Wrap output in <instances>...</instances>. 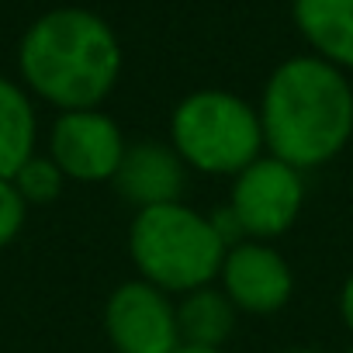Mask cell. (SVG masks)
Masks as SVG:
<instances>
[{
	"instance_id": "6da1fadb",
	"label": "cell",
	"mask_w": 353,
	"mask_h": 353,
	"mask_svg": "<svg viewBox=\"0 0 353 353\" xmlns=\"http://www.w3.org/2000/svg\"><path fill=\"white\" fill-rule=\"evenodd\" d=\"M260 125L274 159L294 170L319 166L353 135V90L322 56L288 59L267 83Z\"/></svg>"
},
{
	"instance_id": "7a4b0ae2",
	"label": "cell",
	"mask_w": 353,
	"mask_h": 353,
	"mask_svg": "<svg viewBox=\"0 0 353 353\" xmlns=\"http://www.w3.org/2000/svg\"><path fill=\"white\" fill-rule=\"evenodd\" d=\"M121 70L114 32L90 11L63 8L39 18L21 39V73L52 104L90 111L101 104Z\"/></svg>"
},
{
	"instance_id": "3957f363",
	"label": "cell",
	"mask_w": 353,
	"mask_h": 353,
	"mask_svg": "<svg viewBox=\"0 0 353 353\" xmlns=\"http://www.w3.org/2000/svg\"><path fill=\"white\" fill-rule=\"evenodd\" d=\"M132 256L152 288L198 291L222 270L225 243L198 212L184 205H159L135 219Z\"/></svg>"
},
{
	"instance_id": "277c9868",
	"label": "cell",
	"mask_w": 353,
	"mask_h": 353,
	"mask_svg": "<svg viewBox=\"0 0 353 353\" xmlns=\"http://www.w3.org/2000/svg\"><path fill=\"white\" fill-rule=\"evenodd\" d=\"M173 142L181 159L205 173H243L260 159L263 125L246 101L225 90H201L173 111Z\"/></svg>"
},
{
	"instance_id": "5b68a950",
	"label": "cell",
	"mask_w": 353,
	"mask_h": 353,
	"mask_svg": "<svg viewBox=\"0 0 353 353\" xmlns=\"http://www.w3.org/2000/svg\"><path fill=\"white\" fill-rule=\"evenodd\" d=\"M232 215L250 236H281L301 208V176L294 166L267 156L250 163L232 191Z\"/></svg>"
},
{
	"instance_id": "8992f818",
	"label": "cell",
	"mask_w": 353,
	"mask_h": 353,
	"mask_svg": "<svg viewBox=\"0 0 353 353\" xmlns=\"http://www.w3.org/2000/svg\"><path fill=\"white\" fill-rule=\"evenodd\" d=\"M108 336L118 353H176L181 350V329L176 312L166 305L163 291L142 281L121 284L104 312Z\"/></svg>"
},
{
	"instance_id": "52a82bcc",
	"label": "cell",
	"mask_w": 353,
	"mask_h": 353,
	"mask_svg": "<svg viewBox=\"0 0 353 353\" xmlns=\"http://www.w3.org/2000/svg\"><path fill=\"white\" fill-rule=\"evenodd\" d=\"M125 156L118 125L101 111H66L52 128V163L77 181L114 176Z\"/></svg>"
},
{
	"instance_id": "ba28073f",
	"label": "cell",
	"mask_w": 353,
	"mask_h": 353,
	"mask_svg": "<svg viewBox=\"0 0 353 353\" xmlns=\"http://www.w3.org/2000/svg\"><path fill=\"white\" fill-rule=\"evenodd\" d=\"M222 277H225L229 301L260 315L284 308L294 288L288 263L270 246H256V243H236L222 263Z\"/></svg>"
},
{
	"instance_id": "9c48e42d",
	"label": "cell",
	"mask_w": 353,
	"mask_h": 353,
	"mask_svg": "<svg viewBox=\"0 0 353 353\" xmlns=\"http://www.w3.org/2000/svg\"><path fill=\"white\" fill-rule=\"evenodd\" d=\"M114 184L121 198L142 205V212L159 208V205H176V198L184 191V159L181 152H173L166 145L139 142L125 149Z\"/></svg>"
},
{
	"instance_id": "30bf717a",
	"label": "cell",
	"mask_w": 353,
	"mask_h": 353,
	"mask_svg": "<svg viewBox=\"0 0 353 353\" xmlns=\"http://www.w3.org/2000/svg\"><path fill=\"white\" fill-rule=\"evenodd\" d=\"M301 35L332 66H353V0H294Z\"/></svg>"
},
{
	"instance_id": "8fae6325",
	"label": "cell",
	"mask_w": 353,
	"mask_h": 353,
	"mask_svg": "<svg viewBox=\"0 0 353 353\" xmlns=\"http://www.w3.org/2000/svg\"><path fill=\"white\" fill-rule=\"evenodd\" d=\"M236 325V308L229 294L198 288L188 294V301L176 308V329H181L184 346H201V350H219Z\"/></svg>"
},
{
	"instance_id": "7c38bea8",
	"label": "cell",
	"mask_w": 353,
	"mask_h": 353,
	"mask_svg": "<svg viewBox=\"0 0 353 353\" xmlns=\"http://www.w3.org/2000/svg\"><path fill=\"white\" fill-rule=\"evenodd\" d=\"M35 114L28 97L0 77V181H14V173L32 159Z\"/></svg>"
},
{
	"instance_id": "4fadbf2b",
	"label": "cell",
	"mask_w": 353,
	"mask_h": 353,
	"mask_svg": "<svg viewBox=\"0 0 353 353\" xmlns=\"http://www.w3.org/2000/svg\"><path fill=\"white\" fill-rule=\"evenodd\" d=\"M14 188L25 201H52L63 188V170L52 159L32 156L18 173H14Z\"/></svg>"
},
{
	"instance_id": "5bb4252c",
	"label": "cell",
	"mask_w": 353,
	"mask_h": 353,
	"mask_svg": "<svg viewBox=\"0 0 353 353\" xmlns=\"http://www.w3.org/2000/svg\"><path fill=\"white\" fill-rule=\"evenodd\" d=\"M25 222V198L11 181H0V246L11 243Z\"/></svg>"
},
{
	"instance_id": "9a60e30c",
	"label": "cell",
	"mask_w": 353,
	"mask_h": 353,
	"mask_svg": "<svg viewBox=\"0 0 353 353\" xmlns=\"http://www.w3.org/2000/svg\"><path fill=\"white\" fill-rule=\"evenodd\" d=\"M343 319H346L350 329H353V277H350L346 288H343Z\"/></svg>"
},
{
	"instance_id": "2e32d148",
	"label": "cell",
	"mask_w": 353,
	"mask_h": 353,
	"mask_svg": "<svg viewBox=\"0 0 353 353\" xmlns=\"http://www.w3.org/2000/svg\"><path fill=\"white\" fill-rule=\"evenodd\" d=\"M176 353H222V350H201V346H181Z\"/></svg>"
},
{
	"instance_id": "e0dca14e",
	"label": "cell",
	"mask_w": 353,
	"mask_h": 353,
	"mask_svg": "<svg viewBox=\"0 0 353 353\" xmlns=\"http://www.w3.org/2000/svg\"><path fill=\"white\" fill-rule=\"evenodd\" d=\"M294 353H312V350H294Z\"/></svg>"
},
{
	"instance_id": "ac0fdd59",
	"label": "cell",
	"mask_w": 353,
	"mask_h": 353,
	"mask_svg": "<svg viewBox=\"0 0 353 353\" xmlns=\"http://www.w3.org/2000/svg\"><path fill=\"white\" fill-rule=\"evenodd\" d=\"M350 353H353V350H350Z\"/></svg>"
}]
</instances>
